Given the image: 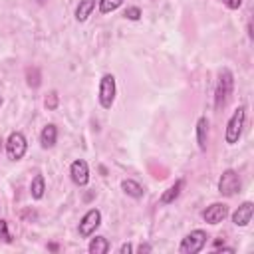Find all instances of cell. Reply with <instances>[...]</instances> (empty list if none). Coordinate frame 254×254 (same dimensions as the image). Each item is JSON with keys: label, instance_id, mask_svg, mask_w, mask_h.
<instances>
[{"label": "cell", "instance_id": "10", "mask_svg": "<svg viewBox=\"0 0 254 254\" xmlns=\"http://www.w3.org/2000/svg\"><path fill=\"white\" fill-rule=\"evenodd\" d=\"M252 212H254V204L250 200L242 202L234 212H232V222L236 226H248L252 220Z\"/></svg>", "mask_w": 254, "mask_h": 254}, {"label": "cell", "instance_id": "9", "mask_svg": "<svg viewBox=\"0 0 254 254\" xmlns=\"http://www.w3.org/2000/svg\"><path fill=\"white\" fill-rule=\"evenodd\" d=\"M69 177L77 187H85L89 183V167L83 159H75L69 165Z\"/></svg>", "mask_w": 254, "mask_h": 254}, {"label": "cell", "instance_id": "19", "mask_svg": "<svg viewBox=\"0 0 254 254\" xmlns=\"http://www.w3.org/2000/svg\"><path fill=\"white\" fill-rule=\"evenodd\" d=\"M0 240H4V242H12V236H10V232H8V222L4 220V218H0Z\"/></svg>", "mask_w": 254, "mask_h": 254}, {"label": "cell", "instance_id": "8", "mask_svg": "<svg viewBox=\"0 0 254 254\" xmlns=\"http://www.w3.org/2000/svg\"><path fill=\"white\" fill-rule=\"evenodd\" d=\"M200 216L208 224H218V222H222L228 216V204H224V202H212V204H208L200 212Z\"/></svg>", "mask_w": 254, "mask_h": 254}, {"label": "cell", "instance_id": "4", "mask_svg": "<svg viewBox=\"0 0 254 254\" xmlns=\"http://www.w3.org/2000/svg\"><path fill=\"white\" fill-rule=\"evenodd\" d=\"M4 145H6V155L10 161H20L28 151V141L22 131H12Z\"/></svg>", "mask_w": 254, "mask_h": 254}, {"label": "cell", "instance_id": "12", "mask_svg": "<svg viewBox=\"0 0 254 254\" xmlns=\"http://www.w3.org/2000/svg\"><path fill=\"white\" fill-rule=\"evenodd\" d=\"M56 141H58V127L54 123H48L40 133V145L44 149H52L56 145Z\"/></svg>", "mask_w": 254, "mask_h": 254}, {"label": "cell", "instance_id": "6", "mask_svg": "<svg viewBox=\"0 0 254 254\" xmlns=\"http://www.w3.org/2000/svg\"><path fill=\"white\" fill-rule=\"evenodd\" d=\"M240 187H242L240 177H238V173L232 171V169H226V171L220 175V179H218V192H220L222 196H234L236 192H240Z\"/></svg>", "mask_w": 254, "mask_h": 254}, {"label": "cell", "instance_id": "14", "mask_svg": "<svg viewBox=\"0 0 254 254\" xmlns=\"http://www.w3.org/2000/svg\"><path fill=\"white\" fill-rule=\"evenodd\" d=\"M95 4H97V0H79V4L75 8V20L85 22L91 16V12L95 10Z\"/></svg>", "mask_w": 254, "mask_h": 254}, {"label": "cell", "instance_id": "5", "mask_svg": "<svg viewBox=\"0 0 254 254\" xmlns=\"http://www.w3.org/2000/svg\"><path fill=\"white\" fill-rule=\"evenodd\" d=\"M206 238H208V234H206L204 230H200V228L190 230V232L181 240L179 252H181V254H196V252H200V250L204 248Z\"/></svg>", "mask_w": 254, "mask_h": 254}, {"label": "cell", "instance_id": "2", "mask_svg": "<svg viewBox=\"0 0 254 254\" xmlns=\"http://www.w3.org/2000/svg\"><path fill=\"white\" fill-rule=\"evenodd\" d=\"M244 121H246V107L240 105L228 119L226 123V131H224V141L228 145H236L242 137V129H244Z\"/></svg>", "mask_w": 254, "mask_h": 254}, {"label": "cell", "instance_id": "13", "mask_svg": "<svg viewBox=\"0 0 254 254\" xmlns=\"http://www.w3.org/2000/svg\"><path fill=\"white\" fill-rule=\"evenodd\" d=\"M121 189L131 198H143V194H145V189L137 181H133V179H123L121 181Z\"/></svg>", "mask_w": 254, "mask_h": 254}, {"label": "cell", "instance_id": "16", "mask_svg": "<svg viewBox=\"0 0 254 254\" xmlns=\"http://www.w3.org/2000/svg\"><path fill=\"white\" fill-rule=\"evenodd\" d=\"M44 192H46V181H44V175H36V177L32 179V183H30V194H32V198L40 200V198L44 196Z\"/></svg>", "mask_w": 254, "mask_h": 254}, {"label": "cell", "instance_id": "20", "mask_svg": "<svg viewBox=\"0 0 254 254\" xmlns=\"http://www.w3.org/2000/svg\"><path fill=\"white\" fill-rule=\"evenodd\" d=\"M123 16H125L127 20H139V18H141V8H137V6H129V8L123 12Z\"/></svg>", "mask_w": 254, "mask_h": 254}, {"label": "cell", "instance_id": "18", "mask_svg": "<svg viewBox=\"0 0 254 254\" xmlns=\"http://www.w3.org/2000/svg\"><path fill=\"white\" fill-rule=\"evenodd\" d=\"M125 0H97L99 4V12L101 14H109V12H115Z\"/></svg>", "mask_w": 254, "mask_h": 254}, {"label": "cell", "instance_id": "15", "mask_svg": "<svg viewBox=\"0 0 254 254\" xmlns=\"http://www.w3.org/2000/svg\"><path fill=\"white\" fill-rule=\"evenodd\" d=\"M183 187H185V181H183V179H179L175 185H171V187L161 194V202H163V204H171V202H175V200L179 198V194H181Z\"/></svg>", "mask_w": 254, "mask_h": 254}, {"label": "cell", "instance_id": "17", "mask_svg": "<svg viewBox=\"0 0 254 254\" xmlns=\"http://www.w3.org/2000/svg\"><path fill=\"white\" fill-rule=\"evenodd\" d=\"M87 250H89L91 254H107V252H109V242H107L105 236H95V238L89 240Z\"/></svg>", "mask_w": 254, "mask_h": 254}, {"label": "cell", "instance_id": "23", "mask_svg": "<svg viewBox=\"0 0 254 254\" xmlns=\"http://www.w3.org/2000/svg\"><path fill=\"white\" fill-rule=\"evenodd\" d=\"M153 248L149 246V244H141V246H137V252H151Z\"/></svg>", "mask_w": 254, "mask_h": 254}, {"label": "cell", "instance_id": "24", "mask_svg": "<svg viewBox=\"0 0 254 254\" xmlns=\"http://www.w3.org/2000/svg\"><path fill=\"white\" fill-rule=\"evenodd\" d=\"M2 143H4V141H2V137H0V149H2Z\"/></svg>", "mask_w": 254, "mask_h": 254}, {"label": "cell", "instance_id": "11", "mask_svg": "<svg viewBox=\"0 0 254 254\" xmlns=\"http://www.w3.org/2000/svg\"><path fill=\"white\" fill-rule=\"evenodd\" d=\"M196 143H198L200 151H206V147H208V119L204 115L198 117V121H196Z\"/></svg>", "mask_w": 254, "mask_h": 254}, {"label": "cell", "instance_id": "22", "mask_svg": "<svg viewBox=\"0 0 254 254\" xmlns=\"http://www.w3.org/2000/svg\"><path fill=\"white\" fill-rule=\"evenodd\" d=\"M119 252H121V254H127V252H133V246H131L129 242H127V244H121V246H119Z\"/></svg>", "mask_w": 254, "mask_h": 254}, {"label": "cell", "instance_id": "21", "mask_svg": "<svg viewBox=\"0 0 254 254\" xmlns=\"http://www.w3.org/2000/svg\"><path fill=\"white\" fill-rule=\"evenodd\" d=\"M222 2H224V6L230 8V10H238V8L242 6V0H222Z\"/></svg>", "mask_w": 254, "mask_h": 254}, {"label": "cell", "instance_id": "3", "mask_svg": "<svg viewBox=\"0 0 254 254\" xmlns=\"http://www.w3.org/2000/svg\"><path fill=\"white\" fill-rule=\"evenodd\" d=\"M115 93H117L115 75H113V73H105V75L99 79V89H97L99 105H101L103 109H111V105H113V101H115Z\"/></svg>", "mask_w": 254, "mask_h": 254}, {"label": "cell", "instance_id": "1", "mask_svg": "<svg viewBox=\"0 0 254 254\" xmlns=\"http://www.w3.org/2000/svg\"><path fill=\"white\" fill-rule=\"evenodd\" d=\"M232 89H234V75L228 67H222L220 73H218V83H216V89H214V109L220 111L230 95H232Z\"/></svg>", "mask_w": 254, "mask_h": 254}, {"label": "cell", "instance_id": "7", "mask_svg": "<svg viewBox=\"0 0 254 254\" xmlns=\"http://www.w3.org/2000/svg\"><path fill=\"white\" fill-rule=\"evenodd\" d=\"M99 224H101V212L97 208H89L81 216L79 226H77V232H79L81 238H89L91 234H95V230L99 228Z\"/></svg>", "mask_w": 254, "mask_h": 254}]
</instances>
